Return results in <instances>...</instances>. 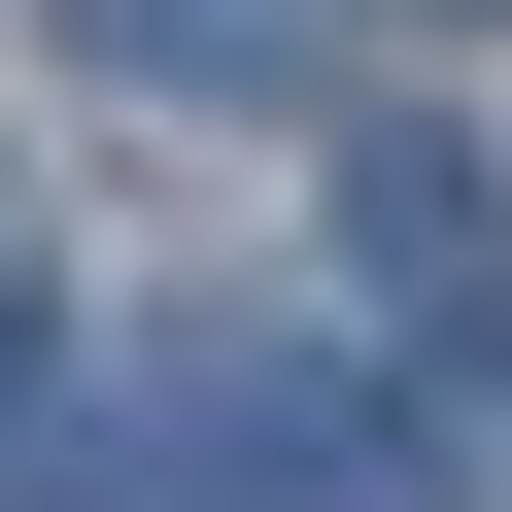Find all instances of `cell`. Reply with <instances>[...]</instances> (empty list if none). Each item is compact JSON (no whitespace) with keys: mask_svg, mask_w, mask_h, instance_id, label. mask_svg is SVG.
<instances>
[{"mask_svg":"<svg viewBox=\"0 0 512 512\" xmlns=\"http://www.w3.org/2000/svg\"><path fill=\"white\" fill-rule=\"evenodd\" d=\"M137 103H308V0H69Z\"/></svg>","mask_w":512,"mask_h":512,"instance_id":"cell-2","label":"cell"},{"mask_svg":"<svg viewBox=\"0 0 512 512\" xmlns=\"http://www.w3.org/2000/svg\"><path fill=\"white\" fill-rule=\"evenodd\" d=\"M444 35H512V0H444Z\"/></svg>","mask_w":512,"mask_h":512,"instance_id":"cell-5","label":"cell"},{"mask_svg":"<svg viewBox=\"0 0 512 512\" xmlns=\"http://www.w3.org/2000/svg\"><path fill=\"white\" fill-rule=\"evenodd\" d=\"M69 512H205V478H69Z\"/></svg>","mask_w":512,"mask_h":512,"instance_id":"cell-4","label":"cell"},{"mask_svg":"<svg viewBox=\"0 0 512 512\" xmlns=\"http://www.w3.org/2000/svg\"><path fill=\"white\" fill-rule=\"evenodd\" d=\"M342 274H376V342H512V171L478 137H376L342 171Z\"/></svg>","mask_w":512,"mask_h":512,"instance_id":"cell-1","label":"cell"},{"mask_svg":"<svg viewBox=\"0 0 512 512\" xmlns=\"http://www.w3.org/2000/svg\"><path fill=\"white\" fill-rule=\"evenodd\" d=\"M0 376H35V239H0Z\"/></svg>","mask_w":512,"mask_h":512,"instance_id":"cell-3","label":"cell"}]
</instances>
